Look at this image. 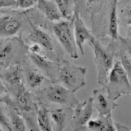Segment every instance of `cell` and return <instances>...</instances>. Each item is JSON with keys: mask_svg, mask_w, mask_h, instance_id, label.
I'll return each instance as SVG.
<instances>
[{"mask_svg": "<svg viewBox=\"0 0 131 131\" xmlns=\"http://www.w3.org/2000/svg\"><path fill=\"white\" fill-rule=\"evenodd\" d=\"M112 40L105 46L92 36L87 41L93 51L97 70V80L102 86L105 85L114 63L115 57L118 55V43Z\"/></svg>", "mask_w": 131, "mask_h": 131, "instance_id": "obj_1", "label": "cell"}, {"mask_svg": "<svg viewBox=\"0 0 131 131\" xmlns=\"http://www.w3.org/2000/svg\"><path fill=\"white\" fill-rule=\"evenodd\" d=\"M29 46L21 36L3 38L0 42V63L7 67L20 64L28 57Z\"/></svg>", "mask_w": 131, "mask_h": 131, "instance_id": "obj_2", "label": "cell"}, {"mask_svg": "<svg viewBox=\"0 0 131 131\" xmlns=\"http://www.w3.org/2000/svg\"><path fill=\"white\" fill-rule=\"evenodd\" d=\"M8 88L14 95V98H7L5 103L7 106L16 110L21 116L36 115L39 101L34 93L26 89L24 83Z\"/></svg>", "mask_w": 131, "mask_h": 131, "instance_id": "obj_3", "label": "cell"}, {"mask_svg": "<svg viewBox=\"0 0 131 131\" xmlns=\"http://www.w3.org/2000/svg\"><path fill=\"white\" fill-rule=\"evenodd\" d=\"M56 83L52 82V84L35 91L34 94L39 103H56L74 108L79 102L74 93Z\"/></svg>", "mask_w": 131, "mask_h": 131, "instance_id": "obj_4", "label": "cell"}, {"mask_svg": "<svg viewBox=\"0 0 131 131\" xmlns=\"http://www.w3.org/2000/svg\"><path fill=\"white\" fill-rule=\"evenodd\" d=\"M104 86L106 88L108 97L114 101L122 95L130 94V78L119 61L114 62Z\"/></svg>", "mask_w": 131, "mask_h": 131, "instance_id": "obj_5", "label": "cell"}, {"mask_svg": "<svg viewBox=\"0 0 131 131\" xmlns=\"http://www.w3.org/2000/svg\"><path fill=\"white\" fill-rule=\"evenodd\" d=\"M59 63L58 82L62 85L75 93L86 85V67L77 66L64 59Z\"/></svg>", "mask_w": 131, "mask_h": 131, "instance_id": "obj_6", "label": "cell"}, {"mask_svg": "<svg viewBox=\"0 0 131 131\" xmlns=\"http://www.w3.org/2000/svg\"><path fill=\"white\" fill-rule=\"evenodd\" d=\"M31 29L27 35V39L33 43L41 48V52L43 51L44 56L53 61L60 62L62 58V50L55 42L51 36L43 30L37 28L29 20Z\"/></svg>", "mask_w": 131, "mask_h": 131, "instance_id": "obj_7", "label": "cell"}, {"mask_svg": "<svg viewBox=\"0 0 131 131\" xmlns=\"http://www.w3.org/2000/svg\"><path fill=\"white\" fill-rule=\"evenodd\" d=\"M14 8H0V37L15 36L23 29L26 14Z\"/></svg>", "mask_w": 131, "mask_h": 131, "instance_id": "obj_8", "label": "cell"}, {"mask_svg": "<svg viewBox=\"0 0 131 131\" xmlns=\"http://www.w3.org/2000/svg\"><path fill=\"white\" fill-rule=\"evenodd\" d=\"M52 30L62 47L73 58H78L73 20H60L52 24Z\"/></svg>", "mask_w": 131, "mask_h": 131, "instance_id": "obj_9", "label": "cell"}, {"mask_svg": "<svg viewBox=\"0 0 131 131\" xmlns=\"http://www.w3.org/2000/svg\"><path fill=\"white\" fill-rule=\"evenodd\" d=\"M94 110L92 97L78 103L73 108V113L70 123L74 130L86 129V124L91 119Z\"/></svg>", "mask_w": 131, "mask_h": 131, "instance_id": "obj_10", "label": "cell"}, {"mask_svg": "<svg viewBox=\"0 0 131 131\" xmlns=\"http://www.w3.org/2000/svg\"><path fill=\"white\" fill-rule=\"evenodd\" d=\"M28 57L31 62L42 74H44L52 82H58V75L60 63L59 62L52 60L40 53L29 51Z\"/></svg>", "mask_w": 131, "mask_h": 131, "instance_id": "obj_11", "label": "cell"}, {"mask_svg": "<svg viewBox=\"0 0 131 131\" xmlns=\"http://www.w3.org/2000/svg\"><path fill=\"white\" fill-rule=\"evenodd\" d=\"M93 106L99 114L105 115L114 110L119 105L107 95L104 86L101 89H95L93 91Z\"/></svg>", "mask_w": 131, "mask_h": 131, "instance_id": "obj_12", "label": "cell"}, {"mask_svg": "<svg viewBox=\"0 0 131 131\" xmlns=\"http://www.w3.org/2000/svg\"><path fill=\"white\" fill-rule=\"evenodd\" d=\"M23 62L24 67L22 70L24 82L29 88L35 91L39 90L44 80L48 79L45 78L43 74L32 63L30 64L26 62V60Z\"/></svg>", "mask_w": 131, "mask_h": 131, "instance_id": "obj_13", "label": "cell"}, {"mask_svg": "<svg viewBox=\"0 0 131 131\" xmlns=\"http://www.w3.org/2000/svg\"><path fill=\"white\" fill-rule=\"evenodd\" d=\"M73 24L76 45L81 54L84 55V43L85 41H88L93 35L81 18L79 13L76 11L73 18Z\"/></svg>", "mask_w": 131, "mask_h": 131, "instance_id": "obj_14", "label": "cell"}, {"mask_svg": "<svg viewBox=\"0 0 131 131\" xmlns=\"http://www.w3.org/2000/svg\"><path fill=\"white\" fill-rule=\"evenodd\" d=\"M53 130L62 131L70 122L73 113V108L64 106L49 110Z\"/></svg>", "mask_w": 131, "mask_h": 131, "instance_id": "obj_15", "label": "cell"}, {"mask_svg": "<svg viewBox=\"0 0 131 131\" xmlns=\"http://www.w3.org/2000/svg\"><path fill=\"white\" fill-rule=\"evenodd\" d=\"M0 78L7 88L24 83L23 70L20 64L4 68L0 72Z\"/></svg>", "mask_w": 131, "mask_h": 131, "instance_id": "obj_16", "label": "cell"}, {"mask_svg": "<svg viewBox=\"0 0 131 131\" xmlns=\"http://www.w3.org/2000/svg\"><path fill=\"white\" fill-rule=\"evenodd\" d=\"M118 42V56L119 61L126 71L128 77L130 78L131 73V46L130 36L126 38H122L119 36Z\"/></svg>", "mask_w": 131, "mask_h": 131, "instance_id": "obj_17", "label": "cell"}, {"mask_svg": "<svg viewBox=\"0 0 131 131\" xmlns=\"http://www.w3.org/2000/svg\"><path fill=\"white\" fill-rule=\"evenodd\" d=\"M86 128L93 131H115L112 113L102 115L99 114L95 119H90L86 124Z\"/></svg>", "mask_w": 131, "mask_h": 131, "instance_id": "obj_18", "label": "cell"}, {"mask_svg": "<svg viewBox=\"0 0 131 131\" xmlns=\"http://www.w3.org/2000/svg\"><path fill=\"white\" fill-rule=\"evenodd\" d=\"M37 7L51 21H58L63 18L54 0H38Z\"/></svg>", "mask_w": 131, "mask_h": 131, "instance_id": "obj_19", "label": "cell"}, {"mask_svg": "<svg viewBox=\"0 0 131 131\" xmlns=\"http://www.w3.org/2000/svg\"><path fill=\"white\" fill-rule=\"evenodd\" d=\"M36 120L39 130H53L49 110L46 104L39 103L36 113Z\"/></svg>", "mask_w": 131, "mask_h": 131, "instance_id": "obj_20", "label": "cell"}, {"mask_svg": "<svg viewBox=\"0 0 131 131\" xmlns=\"http://www.w3.org/2000/svg\"><path fill=\"white\" fill-rule=\"evenodd\" d=\"M118 0H113L108 18V33L112 39L118 40L119 20L117 14V4Z\"/></svg>", "mask_w": 131, "mask_h": 131, "instance_id": "obj_21", "label": "cell"}, {"mask_svg": "<svg viewBox=\"0 0 131 131\" xmlns=\"http://www.w3.org/2000/svg\"><path fill=\"white\" fill-rule=\"evenodd\" d=\"M7 106V115L12 130H27L25 122L21 115L15 109Z\"/></svg>", "mask_w": 131, "mask_h": 131, "instance_id": "obj_22", "label": "cell"}, {"mask_svg": "<svg viewBox=\"0 0 131 131\" xmlns=\"http://www.w3.org/2000/svg\"><path fill=\"white\" fill-rule=\"evenodd\" d=\"M63 18L72 20L75 14V0H54Z\"/></svg>", "mask_w": 131, "mask_h": 131, "instance_id": "obj_23", "label": "cell"}, {"mask_svg": "<svg viewBox=\"0 0 131 131\" xmlns=\"http://www.w3.org/2000/svg\"><path fill=\"white\" fill-rule=\"evenodd\" d=\"M38 0H16L14 8L21 10L28 9L36 5Z\"/></svg>", "mask_w": 131, "mask_h": 131, "instance_id": "obj_24", "label": "cell"}, {"mask_svg": "<svg viewBox=\"0 0 131 131\" xmlns=\"http://www.w3.org/2000/svg\"><path fill=\"white\" fill-rule=\"evenodd\" d=\"M0 124L6 128L7 130H12L9 119L8 115H6L5 112L0 106Z\"/></svg>", "mask_w": 131, "mask_h": 131, "instance_id": "obj_25", "label": "cell"}, {"mask_svg": "<svg viewBox=\"0 0 131 131\" xmlns=\"http://www.w3.org/2000/svg\"><path fill=\"white\" fill-rule=\"evenodd\" d=\"M16 0H0V8H14Z\"/></svg>", "mask_w": 131, "mask_h": 131, "instance_id": "obj_26", "label": "cell"}, {"mask_svg": "<svg viewBox=\"0 0 131 131\" xmlns=\"http://www.w3.org/2000/svg\"><path fill=\"white\" fill-rule=\"evenodd\" d=\"M114 125L116 130L118 131H129L130 129L127 126L118 122H114Z\"/></svg>", "mask_w": 131, "mask_h": 131, "instance_id": "obj_27", "label": "cell"}, {"mask_svg": "<svg viewBox=\"0 0 131 131\" xmlns=\"http://www.w3.org/2000/svg\"><path fill=\"white\" fill-rule=\"evenodd\" d=\"M7 91V88L3 81V80L0 78V98L3 96L4 94H5Z\"/></svg>", "mask_w": 131, "mask_h": 131, "instance_id": "obj_28", "label": "cell"}, {"mask_svg": "<svg viewBox=\"0 0 131 131\" xmlns=\"http://www.w3.org/2000/svg\"><path fill=\"white\" fill-rule=\"evenodd\" d=\"M98 0H88L87 1V3H88V5H92V4H93L94 3H95Z\"/></svg>", "mask_w": 131, "mask_h": 131, "instance_id": "obj_29", "label": "cell"}, {"mask_svg": "<svg viewBox=\"0 0 131 131\" xmlns=\"http://www.w3.org/2000/svg\"><path fill=\"white\" fill-rule=\"evenodd\" d=\"M4 68H5V67H4V66L2 64L0 63V72L2 71V70Z\"/></svg>", "mask_w": 131, "mask_h": 131, "instance_id": "obj_30", "label": "cell"}, {"mask_svg": "<svg viewBox=\"0 0 131 131\" xmlns=\"http://www.w3.org/2000/svg\"><path fill=\"white\" fill-rule=\"evenodd\" d=\"M3 129H2V128H1V127H0V131H1V130H2Z\"/></svg>", "mask_w": 131, "mask_h": 131, "instance_id": "obj_31", "label": "cell"}]
</instances>
